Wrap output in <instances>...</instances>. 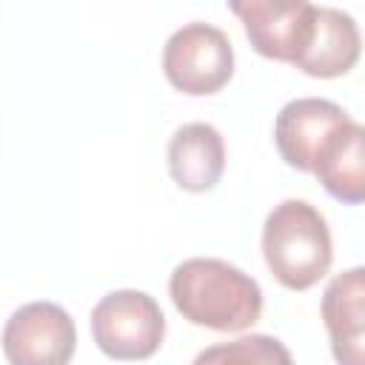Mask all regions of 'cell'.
Here are the masks:
<instances>
[{
  "mask_svg": "<svg viewBox=\"0 0 365 365\" xmlns=\"http://www.w3.org/2000/svg\"><path fill=\"white\" fill-rule=\"evenodd\" d=\"M168 297L182 319L211 331H245L262 314L259 282L214 257L182 259L168 277Z\"/></svg>",
  "mask_w": 365,
  "mask_h": 365,
  "instance_id": "cell-1",
  "label": "cell"
},
{
  "mask_svg": "<svg viewBox=\"0 0 365 365\" xmlns=\"http://www.w3.org/2000/svg\"><path fill=\"white\" fill-rule=\"evenodd\" d=\"M262 257L279 285L291 291L314 288L334 262L325 217L305 200H282L265 217Z\"/></svg>",
  "mask_w": 365,
  "mask_h": 365,
  "instance_id": "cell-2",
  "label": "cell"
},
{
  "mask_svg": "<svg viewBox=\"0 0 365 365\" xmlns=\"http://www.w3.org/2000/svg\"><path fill=\"white\" fill-rule=\"evenodd\" d=\"M94 345L120 362L148 359L160 351L165 336V317L157 299L137 288L106 294L91 311Z\"/></svg>",
  "mask_w": 365,
  "mask_h": 365,
  "instance_id": "cell-3",
  "label": "cell"
},
{
  "mask_svg": "<svg viewBox=\"0 0 365 365\" xmlns=\"http://www.w3.org/2000/svg\"><path fill=\"white\" fill-rule=\"evenodd\" d=\"M163 74L188 97L217 94L234 74V46L211 23H185L163 46Z\"/></svg>",
  "mask_w": 365,
  "mask_h": 365,
  "instance_id": "cell-4",
  "label": "cell"
},
{
  "mask_svg": "<svg viewBox=\"0 0 365 365\" xmlns=\"http://www.w3.org/2000/svg\"><path fill=\"white\" fill-rule=\"evenodd\" d=\"M74 351V319L57 302H26L3 325V354L9 365H68Z\"/></svg>",
  "mask_w": 365,
  "mask_h": 365,
  "instance_id": "cell-5",
  "label": "cell"
},
{
  "mask_svg": "<svg viewBox=\"0 0 365 365\" xmlns=\"http://www.w3.org/2000/svg\"><path fill=\"white\" fill-rule=\"evenodd\" d=\"M228 9L240 17L254 51L297 66L314 37V11L308 0H234Z\"/></svg>",
  "mask_w": 365,
  "mask_h": 365,
  "instance_id": "cell-6",
  "label": "cell"
},
{
  "mask_svg": "<svg viewBox=\"0 0 365 365\" xmlns=\"http://www.w3.org/2000/svg\"><path fill=\"white\" fill-rule=\"evenodd\" d=\"M345 120H351L348 111L334 100L297 97L285 103L274 123V143L279 157L297 171H314L319 145Z\"/></svg>",
  "mask_w": 365,
  "mask_h": 365,
  "instance_id": "cell-7",
  "label": "cell"
},
{
  "mask_svg": "<svg viewBox=\"0 0 365 365\" xmlns=\"http://www.w3.org/2000/svg\"><path fill=\"white\" fill-rule=\"evenodd\" d=\"M336 365H365V265L336 274L319 305Z\"/></svg>",
  "mask_w": 365,
  "mask_h": 365,
  "instance_id": "cell-8",
  "label": "cell"
},
{
  "mask_svg": "<svg viewBox=\"0 0 365 365\" xmlns=\"http://www.w3.org/2000/svg\"><path fill=\"white\" fill-rule=\"evenodd\" d=\"M311 174L334 200L345 205L365 202V125L354 120L336 125L319 145Z\"/></svg>",
  "mask_w": 365,
  "mask_h": 365,
  "instance_id": "cell-9",
  "label": "cell"
},
{
  "mask_svg": "<svg viewBox=\"0 0 365 365\" xmlns=\"http://www.w3.org/2000/svg\"><path fill=\"white\" fill-rule=\"evenodd\" d=\"M225 171V143L211 123H185L168 140V174L191 194L211 191Z\"/></svg>",
  "mask_w": 365,
  "mask_h": 365,
  "instance_id": "cell-10",
  "label": "cell"
},
{
  "mask_svg": "<svg viewBox=\"0 0 365 365\" xmlns=\"http://www.w3.org/2000/svg\"><path fill=\"white\" fill-rule=\"evenodd\" d=\"M362 51V37L356 20L334 6H317L314 11V37L297 68L308 77L331 80L348 74Z\"/></svg>",
  "mask_w": 365,
  "mask_h": 365,
  "instance_id": "cell-11",
  "label": "cell"
},
{
  "mask_svg": "<svg viewBox=\"0 0 365 365\" xmlns=\"http://www.w3.org/2000/svg\"><path fill=\"white\" fill-rule=\"evenodd\" d=\"M191 365H294V359L277 336L248 334L234 342H217L200 351Z\"/></svg>",
  "mask_w": 365,
  "mask_h": 365,
  "instance_id": "cell-12",
  "label": "cell"
}]
</instances>
